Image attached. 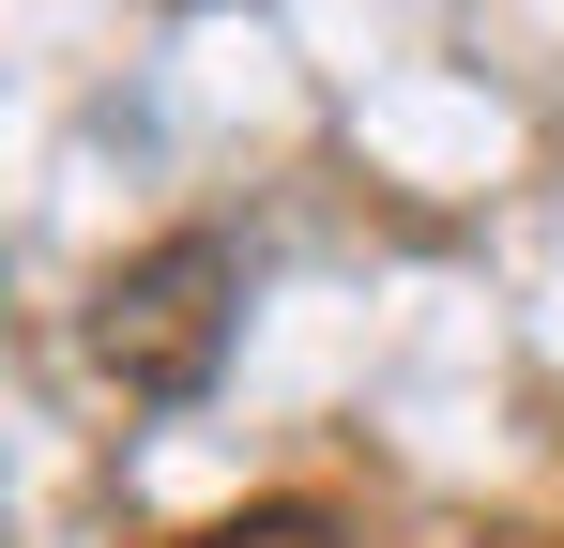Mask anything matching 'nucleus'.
<instances>
[{
	"label": "nucleus",
	"mask_w": 564,
	"mask_h": 548,
	"mask_svg": "<svg viewBox=\"0 0 564 548\" xmlns=\"http://www.w3.org/2000/svg\"><path fill=\"white\" fill-rule=\"evenodd\" d=\"M229 351V244L214 229H169L153 260H122L93 289V365L122 396H198Z\"/></svg>",
	"instance_id": "1"
},
{
	"label": "nucleus",
	"mask_w": 564,
	"mask_h": 548,
	"mask_svg": "<svg viewBox=\"0 0 564 548\" xmlns=\"http://www.w3.org/2000/svg\"><path fill=\"white\" fill-rule=\"evenodd\" d=\"M184 548H336V534H321V518H290V503H275V518H229V534H184Z\"/></svg>",
	"instance_id": "2"
}]
</instances>
